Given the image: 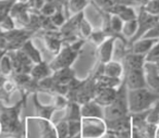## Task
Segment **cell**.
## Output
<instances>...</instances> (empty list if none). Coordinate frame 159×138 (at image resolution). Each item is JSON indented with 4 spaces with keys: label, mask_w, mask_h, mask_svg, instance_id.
Masks as SVG:
<instances>
[{
    "label": "cell",
    "mask_w": 159,
    "mask_h": 138,
    "mask_svg": "<svg viewBox=\"0 0 159 138\" xmlns=\"http://www.w3.org/2000/svg\"><path fill=\"white\" fill-rule=\"evenodd\" d=\"M66 114L62 120L64 121H81L82 116H81V105L77 102H73V101H69L68 105L64 109Z\"/></svg>",
    "instance_id": "25"
},
{
    "label": "cell",
    "mask_w": 159,
    "mask_h": 138,
    "mask_svg": "<svg viewBox=\"0 0 159 138\" xmlns=\"http://www.w3.org/2000/svg\"><path fill=\"white\" fill-rule=\"evenodd\" d=\"M84 44L85 39L80 38L71 45H63L59 53L56 55L55 58L48 63L51 71L55 72V71L61 70V69L71 68L79 53L81 52V49L83 48Z\"/></svg>",
    "instance_id": "3"
},
{
    "label": "cell",
    "mask_w": 159,
    "mask_h": 138,
    "mask_svg": "<svg viewBox=\"0 0 159 138\" xmlns=\"http://www.w3.org/2000/svg\"><path fill=\"white\" fill-rule=\"evenodd\" d=\"M118 88H99L97 89L94 101L102 108L110 105L117 98Z\"/></svg>",
    "instance_id": "13"
},
{
    "label": "cell",
    "mask_w": 159,
    "mask_h": 138,
    "mask_svg": "<svg viewBox=\"0 0 159 138\" xmlns=\"http://www.w3.org/2000/svg\"><path fill=\"white\" fill-rule=\"evenodd\" d=\"M21 50H22L23 52L27 56V58H29V59L31 60L34 64L40 63V62L44 61V60H43L42 53H40V51L38 50L37 47L34 45L32 38L24 42V45L21 47Z\"/></svg>",
    "instance_id": "21"
},
{
    "label": "cell",
    "mask_w": 159,
    "mask_h": 138,
    "mask_svg": "<svg viewBox=\"0 0 159 138\" xmlns=\"http://www.w3.org/2000/svg\"><path fill=\"white\" fill-rule=\"evenodd\" d=\"M93 1L98 8H100L106 12L115 5V0H93Z\"/></svg>",
    "instance_id": "37"
},
{
    "label": "cell",
    "mask_w": 159,
    "mask_h": 138,
    "mask_svg": "<svg viewBox=\"0 0 159 138\" xmlns=\"http://www.w3.org/2000/svg\"><path fill=\"white\" fill-rule=\"evenodd\" d=\"M159 39H149V38H139L136 42H134L130 46V51L135 55L146 56L147 52L152 48L155 44Z\"/></svg>",
    "instance_id": "19"
},
{
    "label": "cell",
    "mask_w": 159,
    "mask_h": 138,
    "mask_svg": "<svg viewBox=\"0 0 159 138\" xmlns=\"http://www.w3.org/2000/svg\"><path fill=\"white\" fill-rule=\"evenodd\" d=\"M116 38L117 37H108L102 44H100L97 47V57L99 63L105 64L112 60V52Z\"/></svg>",
    "instance_id": "14"
},
{
    "label": "cell",
    "mask_w": 159,
    "mask_h": 138,
    "mask_svg": "<svg viewBox=\"0 0 159 138\" xmlns=\"http://www.w3.org/2000/svg\"><path fill=\"white\" fill-rule=\"evenodd\" d=\"M55 0H45V2H53Z\"/></svg>",
    "instance_id": "46"
},
{
    "label": "cell",
    "mask_w": 159,
    "mask_h": 138,
    "mask_svg": "<svg viewBox=\"0 0 159 138\" xmlns=\"http://www.w3.org/2000/svg\"><path fill=\"white\" fill-rule=\"evenodd\" d=\"M14 29H16V22H14V20L10 16H7L6 18H3L2 21L0 22V31L9 32Z\"/></svg>",
    "instance_id": "34"
},
{
    "label": "cell",
    "mask_w": 159,
    "mask_h": 138,
    "mask_svg": "<svg viewBox=\"0 0 159 138\" xmlns=\"http://www.w3.org/2000/svg\"><path fill=\"white\" fill-rule=\"evenodd\" d=\"M130 115L128 105V88L124 82L118 87L116 100L110 105L104 108V121H112Z\"/></svg>",
    "instance_id": "4"
},
{
    "label": "cell",
    "mask_w": 159,
    "mask_h": 138,
    "mask_svg": "<svg viewBox=\"0 0 159 138\" xmlns=\"http://www.w3.org/2000/svg\"><path fill=\"white\" fill-rule=\"evenodd\" d=\"M81 116L104 120V108L100 107L94 100H92L81 105Z\"/></svg>",
    "instance_id": "17"
},
{
    "label": "cell",
    "mask_w": 159,
    "mask_h": 138,
    "mask_svg": "<svg viewBox=\"0 0 159 138\" xmlns=\"http://www.w3.org/2000/svg\"><path fill=\"white\" fill-rule=\"evenodd\" d=\"M16 2H26L27 0H14Z\"/></svg>",
    "instance_id": "44"
},
{
    "label": "cell",
    "mask_w": 159,
    "mask_h": 138,
    "mask_svg": "<svg viewBox=\"0 0 159 138\" xmlns=\"http://www.w3.org/2000/svg\"><path fill=\"white\" fill-rule=\"evenodd\" d=\"M18 90V87H16V83L11 79V77L6 81V83L3 84V86L0 88V101H2L5 103H10V99H11V96L14 91Z\"/></svg>",
    "instance_id": "24"
},
{
    "label": "cell",
    "mask_w": 159,
    "mask_h": 138,
    "mask_svg": "<svg viewBox=\"0 0 159 138\" xmlns=\"http://www.w3.org/2000/svg\"><path fill=\"white\" fill-rule=\"evenodd\" d=\"M21 92V99L13 105H6L0 101V136H11L16 138H26V121L21 120L23 108L26 105L29 94Z\"/></svg>",
    "instance_id": "1"
},
{
    "label": "cell",
    "mask_w": 159,
    "mask_h": 138,
    "mask_svg": "<svg viewBox=\"0 0 159 138\" xmlns=\"http://www.w3.org/2000/svg\"><path fill=\"white\" fill-rule=\"evenodd\" d=\"M0 134H1V125H0Z\"/></svg>",
    "instance_id": "47"
},
{
    "label": "cell",
    "mask_w": 159,
    "mask_h": 138,
    "mask_svg": "<svg viewBox=\"0 0 159 138\" xmlns=\"http://www.w3.org/2000/svg\"><path fill=\"white\" fill-rule=\"evenodd\" d=\"M106 131V123L102 118H81V138H100Z\"/></svg>",
    "instance_id": "5"
},
{
    "label": "cell",
    "mask_w": 159,
    "mask_h": 138,
    "mask_svg": "<svg viewBox=\"0 0 159 138\" xmlns=\"http://www.w3.org/2000/svg\"><path fill=\"white\" fill-rule=\"evenodd\" d=\"M115 3L121 6H125V7H134V6L139 5L135 0H115Z\"/></svg>",
    "instance_id": "40"
},
{
    "label": "cell",
    "mask_w": 159,
    "mask_h": 138,
    "mask_svg": "<svg viewBox=\"0 0 159 138\" xmlns=\"http://www.w3.org/2000/svg\"><path fill=\"white\" fill-rule=\"evenodd\" d=\"M93 32V27H92L91 23L89 22L86 18H85V14L81 21H80V25H79V37L82 38V39L86 40L89 37V35Z\"/></svg>",
    "instance_id": "30"
},
{
    "label": "cell",
    "mask_w": 159,
    "mask_h": 138,
    "mask_svg": "<svg viewBox=\"0 0 159 138\" xmlns=\"http://www.w3.org/2000/svg\"><path fill=\"white\" fill-rule=\"evenodd\" d=\"M107 38H108V36H107L106 34L102 31V29H99V31H93L92 32V34L89 35V37L87 38V39L92 40V42H93L94 44L98 47L100 44H102Z\"/></svg>",
    "instance_id": "33"
},
{
    "label": "cell",
    "mask_w": 159,
    "mask_h": 138,
    "mask_svg": "<svg viewBox=\"0 0 159 138\" xmlns=\"http://www.w3.org/2000/svg\"><path fill=\"white\" fill-rule=\"evenodd\" d=\"M158 131H159V124H158Z\"/></svg>",
    "instance_id": "48"
},
{
    "label": "cell",
    "mask_w": 159,
    "mask_h": 138,
    "mask_svg": "<svg viewBox=\"0 0 159 138\" xmlns=\"http://www.w3.org/2000/svg\"><path fill=\"white\" fill-rule=\"evenodd\" d=\"M102 74L109 77H115V78H123L124 71L122 63L118 61H113V60L107 62L104 64Z\"/></svg>",
    "instance_id": "22"
},
{
    "label": "cell",
    "mask_w": 159,
    "mask_h": 138,
    "mask_svg": "<svg viewBox=\"0 0 159 138\" xmlns=\"http://www.w3.org/2000/svg\"><path fill=\"white\" fill-rule=\"evenodd\" d=\"M107 12L110 13V14L118 16L122 21H123V22L137 19V16H136V13H135L134 8L125 7V6L117 5V3H115V5H113Z\"/></svg>",
    "instance_id": "18"
},
{
    "label": "cell",
    "mask_w": 159,
    "mask_h": 138,
    "mask_svg": "<svg viewBox=\"0 0 159 138\" xmlns=\"http://www.w3.org/2000/svg\"><path fill=\"white\" fill-rule=\"evenodd\" d=\"M142 38H149V39H159V21L154 27L149 29Z\"/></svg>",
    "instance_id": "39"
},
{
    "label": "cell",
    "mask_w": 159,
    "mask_h": 138,
    "mask_svg": "<svg viewBox=\"0 0 159 138\" xmlns=\"http://www.w3.org/2000/svg\"><path fill=\"white\" fill-rule=\"evenodd\" d=\"M9 16L14 20L16 29H27L31 18V10L27 7L26 2H14L10 10Z\"/></svg>",
    "instance_id": "9"
},
{
    "label": "cell",
    "mask_w": 159,
    "mask_h": 138,
    "mask_svg": "<svg viewBox=\"0 0 159 138\" xmlns=\"http://www.w3.org/2000/svg\"><path fill=\"white\" fill-rule=\"evenodd\" d=\"M8 53H9L12 61L13 74H30L34 63L21 49L14 51H8Z\"/></svg>",
    "instance_id": "8"
},
{
    "label": "cell",
    "mask_w": 159,
    "mask_h": 138,
    "mask_svg": "<svg viewBox=\"0 0 159 138\" xmlns=\"http://www.w3.org/2000/svg\"><path fill=\"white\" fill-rule=\"evenodd\" d=\"M136 20H137V25H139V26H137V32L134 37L129 42V48H130V46L133 42L143 37L152 27H154L155 25H156V23L159 21V16L148 14L141 6V8H139V16H137Z\"/></svg>",
    "instance_id": "7"
},
{
    "label": "cell",
    "mask_w": 159,
    "mask_h": 138,
    "mask_svg": "<svg viewBox=\"0 0 159 138\" xmlns=\"http://www.w3.org/2000/svg\"><path fill=\"white\" fill-rule=\"evenodd\" d=\"M33 95V105L35 108L36 111V116L40 118H44L47 121H51L53 113H55L57 110H56L55 105H43L39 100H38V95L37 92Z\"/></svg>",
    "instance_id": "15"
},
{
    "label": "cell",
    "mask_w": 159,
    "mask_h": 138,
    "mask_svg": "<svg viewBox=\"0 0 159 138\" xmlns=\"http://www.w3.org/2000/svg\"><path fill=\"white\" fill-rule=\"evenodd\" d=\"M52 73L53 72L51 71V69L49 68V64L46 61H43L40 63L34 64L31 72H30V75L36 82H39L42 79L46 78V77L51 76Z\"/></svg>",
    "instance_id": "20"
},
{
    "label": "cell",
    "mask_w": 159,
    "mask_h": 138,
    "mask_svg": "<svg viewBox=\"0 0 159 138\" xmlns=\"http://www.w3.org/2000/svg\"><path fill=\"white\" fill-rule=\"evenodd\" d=\"M146 87L150 91L159 95V71L152 62H145L143 66Z\"/></svg>",
    "instance_id": "11"
},
{
    "label": "cell",
    "mask_w": 159,
    "mask_h": 138,
    "mask_svg": "<svg viewBox=\"0 0 159 138\" xmlns=\"http://www.w3.org/2000/svg\"><path fill=\"white\" fill-rule=\"evenodd\" d=\"M26 5L30 8V10L39 12V10L45 5V0H27Z\"/></svg>",
    "instance_id": "38"
},
{
    "label": "cell",
    "mask_w": 159,
    "mask_h": 138,
    "mask_svg": "<svg viewBox=\"0 0 159 138\" xmlns=\"http://www.w3.org/2000/svg\"><path fill=\"white\" fill-rule=\"evenodd\" d=\"M0 74L6 77H10L13 74V66L9 53L6 52L0 59Z\"/></svg>",
    "instance_id": "29"
},
{
    "label": "cell",
    "mask_w": 159,
    "mask_h": 138,
    "mask_svg": "<svg viewBox=\"0 0 159 138\" xmlns=\"http://www.w3.org/2000/svg\"><path fill=\"white\" fill-rule=\"evenodd\" d=\"M74 77L75 72L71 68H66L55 71L52 73V75H51V78L53 79V82L57 84H60V85H68Z\"/></svg>",
    "instance_id": "23"
},
{
    "label": "cell",
    "mask_w": 159,
    "mask_h": 138,
    "mask_svg": "<svg viewBox=\"0 0 159 138\" xmlns=\"http://www.w3.org/2000/svg\"><path fill=\"white\" fill-rule=\"evenodd\" d=\"M159 58V40L152 46V48L145 56V62H152Z\"/></svg>",
    "instance_id": "36"
},
{
    "label": "cell",
    "mask_w": 159,
    "mask_h": 138,
    "mask_svg": "<svg viewBox=\"0 0 159 138\" xmlns=\"http://www.w3.org/2000/svg\"><path fill=\"white\" fill-rule=\"evenodd\" d=\"M100 138H118V137H117V135H116V134L110 133V131H106V133H105Z\"/></svg>",
    "instance_id": "41"
},
{
    "label": "cell",
    "mask_w": 159,
    "mask_h": 138,
    "mask_svg": "<svg viewBox=\"0 0 159 138\" xmlns=\"http://www.w3.org/2000/svg\"><path fill=\"white\" fill-rule=\"evenodd\" d=\"M9 78V77H6V76H3V75H0V88L2 87L3 86V84L6 83V81Z\"/></svg>",
    "instance_id": "42"
},
{
    "label": "cell",
    "mask_w": 159,
    "mask_h": 138,
    "mask_svg": "<svg viewBox=\"0 0 159 138\" xmlns=\"http://www.w3.org/2000/svg\"><path fill=\"white\" fill-rule=\"evenodd\" d=\"M50 20H51V22H52V24L55 25L57 29H60L66 21L64 10L62 9V8H57V11L50 16Z\"/></svg>",
    "instance_id": "31"
},
{
    "label": "cell",
    "mask_w": 159,
    "mask_h": 138,
    "mask_svg": "<svg viewBox=\"0 0 159 138\" xmlns=\"http://www.w3.org/2000/svg\"><path fill=\"white\" fill-rule=\"evenodd\" d=\"M137 20H131V21H126L123 23V26H122V31H121V35L125 38L128 42H130L133 37L135 36L137 32Z\"/></svg>",
    "instance_id": "28"
},
{
    "label": "cell",
    "mask_w": 159,
    "mask_h": 138,
    "mask_svg": "<svg viewBox=\"0 0 159 138\" xmlns=\"http://www.w3.org/2000/svg\"><path fill=\"white\" fill-rule=\"evenodd\" d=\"M43 32V31H42ZM42 39L44 40L45 48L51 53L56 56L59 53V51L62 48V34L60 31H50V32H43Z\"/></svg>",
    "instance_id": "10"
},
{
    "label": "cell",
    "mask_w": 159,
    "mask_h": 138,
    "mask_svg": "<svg viewBox=\"0 0 159 138\" xmlns=\"http://www.w3.org/2000/svg\"><path fill=\"white\" fill-rule=\"evenodd\" d=\"M7 40V52L21 49L25 42L31 39L35 32L26 29H14L9 32H3Z\"/></svg>",
    "instance_id": "6"
},
{
    "label": "cell",
    "mask_w": 159,
    "mask_h": 138,
    "mask_svg": "<svg viewBox=\"0 0 159 138\" xmlns=\"http://www.w3.org/2000/svg\"><path fill=\"white\" fill-rule=\"evenodd\" d=\"M158 100L159 95L150 91L148 88L134 90L128 89V105L130 114L147 111Z\"/></svg>",
    "instance_id": "2"
},
{
    "label": "cell",
    "mask_w": 159,
    "mask_h": 138,
    "mask_svg": "<svg viewBox=\"0 0 159 138\" xmlns=\"http://www.w3.org/2000/svg\"><path fill=\"white\" fill-rule=\"evenodd\" d=\"M123 82L129 90L147 88L146 87V82H145V76H144L143 69L132 70V71H129V72H125L123 74Z\"/></svg>",
    "instance_id": "12"
},
{
    "label": "cell",
    "mask_w": 159,
    "mask_h": 138,
    "mask_svg": "<svg viewBox=\"0 0 159 138\" xmlns=\"http://www.w3.org/2000/svg\"><path fill=\"white\" fill-rule=\"evenodd\" d=\"M142 7L150 16H159V0H148Z\"/></svg>",
    "instance_id": "32"
},
{
    "label": "cell",
    "mask_w": 159,
    "mask_h": 138,
    "mask_svg": "<svg viewBox=\"0 0 159 138\" xmlns=\"http://www.w3.org/2000/svg\"><path fill=\"white\" fill-rule=\"evenodd\" d=\"M152 63L155 64V66L157 68V70L159 71V58H157V59L155 60V61H152Z\"/></svg>",
    "instance_id": "43"
},
{
    "label": "cell",
    "mask_w": 159,
    "mask_h": 138,
    "mask_svg": "<svg viewBox=\"0 0 159 138\" xmlns=\"http://www.w3.org/2000/svg\"><path fill=\"white\" fill-rule=\"evenodd\" d=\"M89 5V0H69L66 5V13L68 16H75V14L83 12L84 9Z\"/></svg>",
    "instance_id": "27"
},
{
    "label": "cell",
    "mask_w": 159,
    "mask_h": 138,
    "mask_svg": "<svg viewBox=\"0 0 159 138\" xmlns=\"http://www.w3.org/2000/svg\"><path fill=\"white\" fill-rule=\"evenodd\" d=\"M56 11H57V6H56L55 2H45L43 8L39 10V13L44 16H49L50 18Z\"/></svg>",
    "instance_id": "35"
},
{
    "label": "cell",
    "mask_w": 159,
    "mask_h": 138,
    "mask_svg": "<svg viewBox=\"0 0 159 138\" xmlns=\"http://www.w3.org/2000/svg\"><path fill=\"white\" fill-rule=\"evenodd\" d=\"M123 78H115L106 75H100L96 78V88H118L122 84Z\"/></svg>",
    "instance_id": "26"
},
{
    "label": "cell",
    "mask_w": 159,
    "mask_h": 138,
    "mask_svg": "<svg viewBox=\"0 0 159 138\" xmlns=\"http://www.w3.org/2000/svg\"><path fill=\"white\" fill-rule=\"evenodd\" d=\"M5 53H6L5 51H1V50H0V59H1V57H2V56L5 55ZM0 75H1V74H0Z\"/></svg>",
    "instance_id": "45"
},
{
    "label": "cell",
    "mask_w": 159,
    "mask_h": 138,
    "mask_svg": "<svg viewBox=\"0 0 159 138\" xmlns=\"http://www.w3.org/2000/svg\"><path fill=\"white\" fill-rule=\"evenodd\" d=\"M122 66H123L124 73L132 70H139L143 69L144 63H145V56L135 55L133 52H128L124 59L122 60Z\"/></svg>",
    "instance_id": "16"
}]
</instances>
